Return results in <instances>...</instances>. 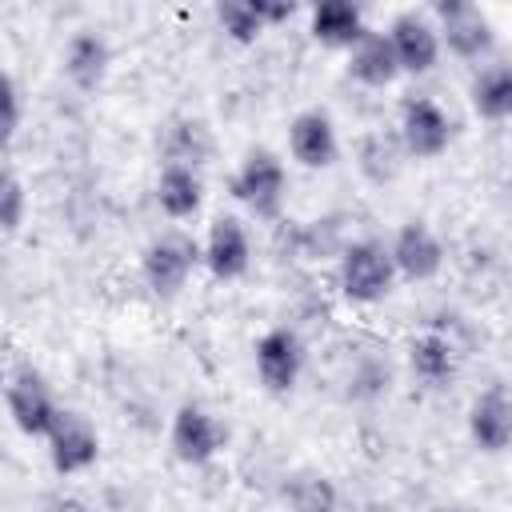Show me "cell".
Here are the masks:
<instances>
[{"label":"cell","mask_w":512,"mask_h":512,"mask_svg":"<svg viewBox=\"0 0 512 512\" xmlns=\"http://www.w3.org/2000/svg\"><path fill=\"white\" fill-rule=\"evenodd\" d=\"M396 268L388 260V248L376 240H356L340 256V292L352 304H376L392 292Z\"/></svg>","instance_id":"6da1fadb"},{"label":"cell","mask_w":512,"mask_h":512,"mask_svg":"<svg viewBox=\"0 0 512 512\" xmlns=\"http://www.w3.org/2000/svg\"><path fill=\"white\" fill-rule=\"evenodd\" d=\"M432 16L440 20L436 24L440 44H448V52H456L460 60H480V56H488L496 48V28L476 4H468V0H436Z\"/></svg>","instance_id":"7a4b0ae2"},{"label":"cell","mask_w":512,"mask_h":512,"mask_svg":"<svg viewBox=\"0 0 512 512\" xmlns=\"http://www.w3.org/2000/svg\"><path fill=\"white\" fill-rule=\"evenodd\" d=\"M232 196L240 204H248L256 216L272 220L280 212V204H284V164L268 148L248 152L244 164L232 176Z\"/></svg>","instance_id":"3957f363"},{"label":"cell","mask_w":512,"mask_h":512,"mask_svg":"<svg viewBox=\"0 0 512 512\" xmlns=\"http://www.w3.org/2000/svg\"><path fill=\"white\" fill-rule=\"evenodd\" d=\"M388 44H392V56H396V68L408 72V76H424L436 68L440 60V36H436V24L424 16V12H400L392 16L388 24Z\"/></svg>","instance_id":"277c9868"},{"label":"cell","mask_w":512,"mask_h":512,"mask_svg":"<svg viewBox=\"0 0 512 512\" xmlns=\"http://www.w3.org/2000/svg\"><path fill=\"white\" fill-rule=\"evenodd\" d=\"M400 140L416 160H436L452 140V120L428 96H408L400 104Z\"/></svg>","instance_id":"5b68a950"},{"label":"cell","mask_w":512,"mask_h":512,"mask_svg":"<svg viewBox=\"0 0 512 512\" xmlns=\"http://www.w3.org/2000/svg\"><path fill=\"white\" fill-rule=\"evenodd\" d=\"M196 260H200L196 240L172 232V236H160V240H152V244L144 248V264H140V268H144V280H148L152 292L176 296V292L184 288V280L192 276Z\"/></svg>","instance_id":"8992f818"},{"label":"cell","mask_w":512,"mask_h":512,"mask_svg":"<svg viewBox=\"0 0 512 512\" xmlns=\"http://www.w3.org/2000/svg\"><path fill=\"white\" fill-rule=\"evenodd\" d=\"M300 368H304V344L292 328H268L256 340V376L268 392L276 396L292 392L300 380Z\"/></svg>","instance_id":"52a82bcc"},{"label":"cell","mask_w":512,"mask_h":512,"mask_svg":"<svg viewBox=\"0 0 512 512\" xmlns=\"http://www.w3.org/2000/svg\"><path fill=\"white\" fill-rule=\"evenodd\" d=\"M388 260H392L396 276H404L412 284H424L444 268V248H440V240L428 224L408 220V224H400V232L388 248Z\"/></svg>","instance_id":"ba28073f"},{"label":"cell","mask_w":512,"mask_h":512,"mask_svg":"<svg viewBox=\"0 0 512 512\" xmlns=\"http://www.w3.org/2000/svg\"><path fill=\"white\" fill-rule=\"evenodd\" d=\"M4 404H8L12 424H16L24 436H48V432L56 428V420H60V408H56L52 392H48L44 380L32 376V372H20L16 380H8Z\"/></svg>","instance_id":"9c48e42d"},{"label":"cell","mask_w":512,"mask_h":512,"mask_svg":"<svg viewBox=\"0 0 512 512\" xmlns=\"http://www.w3.org/2000/svg\"><path fill=\"white\" fill-rule=\"evenodd\" d=\"M288 152L304 168H332L340 156V140L332 128V116L320 108H304L288 124Z\"/></svg>","instance_id":"30bf717a"},{"label":"cell","mask_w":512,"mask_h":512,"mask_svg":"<svg viewBox=\"0 0 512 512\" xmlns=\"http://www.w3.org/2000/svg\"><path fill=\"white\" fill-rule=\"evenodd\" d=\"M100 456V436L88 420L72 416V412H60L56 428L48 432V460L60 476H72V472H84L92 468Z\"/></svg>","instance_id":"8fae6325"},{"label":"cell","mask_w":512,"mask_h":512,"mask_svg":"<svg viewBox=\"0 0 512 512\" xmlns=\"http://www.w3.org/2000/svg\"><path fill=\"white\" fill-rule=\"evenodd\" d=\"M468 436L480 452H504L512 444V400L504 384L484 388L468 408Z\"/></svg>","instance_id":"7c38bea8"},{"label":"cell","mask_w":512,"mask_h":512,"mask_svg":"<svg viewBox=\"0 0 512 512\" xmlns=\"http://www.w3.org/2000/svg\"><path fill=\"white\" fill-rule=\"evenodd\" d=\"M172 452L184 464H208L220 452V424L212 420V412H204L200 404H180L172 416Z\"/></svg>","instance_id":"4fadbf2b"},{"label":"cell","mask_w":512,"mask_h":512,"mask_svg":"<svg viewBox=\"0 0 512 512\" xmlns=\"http://www.w3.org/2000/svg\"><path fill=\"white\" fill-rule=\"evenodd\" d=\"M248 260H252V244H248L244 224L236 216H216L208 228V240H204V264L212 268V276L236 280L248 272Z\"/></svg>","instance_id":"5bb4252c"},{"label":"cell","mask_w":512,"mask_h":512,"mask_svg":"<svg viewBox=\"0 0 512 512\" xmlns=\"http://www.w3.org/2000/svg\"><path fill=\"white\" fill-rule=\"evenodd\" d=\"M108 64H112V48L100 32H76L64 48V72L80 92H96L108 76Z\"/></svg>","instance_id":"9a60e30c"},{"label":"cell","mask_w":512,"mask_h":512,"mask_svg":"<svg viewBox=\"0 0 512 512\" xmlns=\"http://www.w3.org/2000/svg\"><path fill=\"white\" fill-rule=\"evenodd\" d=\"M348 72H352V80H360L364 88H388V84L400 76L388 36L376 32V28H368V32L348 48Z\"/></svg>","instance_id":"2e32d148"},{"label":"cell","mask_w":512,"mask_h":512,"mask_svg":"<svg viewBox=\"0 0 512 512\" xmlns=\"http://www.w3.org/2000/svg\"><path fill=\"white\" fill-rule=\"evenodd\" d=\"M368 32L364 12L348 0H324L312 8V36L328 48H352Z\"/></svg>","instance_id":"e0dca14e"},{"label":"cell","mask_w":512,"mask_h":512,"mask_svg":"<svg viewBox=\"0 0 512 512\" xmlns=\"http://www.w3.org/2000/svg\"><path fill=\"white\" fill-rule=\"evenodd\" d=\"M200 200H204V184L196 176V168H184V164H168L156 180V204L164 208V216L172 220H188L200 212Z\"/></svg>","instance_id":"ac0fdd59"},{"label":"cell","mask_w":512,"mask_h":512,"mask_svg":"<svg viewBox=\"0 0 512 512\" xmlns=\"http://www.w3.org/2000/svg\"><path fill=\"white\" fill-rule=\"evenodd\" d=\"M408 364H412L416 380L440 388V384H448V380L456 376V348H452L448 336H440V332H424V336L412 344Z\"/></svg>","instance_id":"d6986e66"},{"label":"cell","mask_w":512,"mask_h":512,"mask_svg":"<svg viewBox=\"0 0 512 512\" xmlns=\"http://www.w3.org/2000/svg\"><path fill=\"white\" fill-rule=\"evenodd\" d=\"M472 108L480 120H508L512 116V68L508 64H492L472 80Z\"/></svg>","instance_id":"ffe728a7"},{"label":"cell","mask_w":512,"mask_h":512,"mask_svg":"<svg viewBox=\"0 0 512 512\" xmlns=\"http://www.w3.org/2000/svg\"><path fill=\"white\" fill-rule=\"evenodd\" d=\"M284 500H288L292 512H336L340 508L336 484L328 476H320V472H296V476H288Z\"/></svg>","instance_id":"44dd1931"},{"label":"cell","mask_w":512,"mask_h":512,"mask_svg":"<svg viewBox=\"0 0 512 512\" xmlns=\"http://www.w3.org/2000/svg\"><path fill=\"white\" fill-rule=\"evenodd\" d=\"M216 20L228 32V40H236V44H256L268 32V24L260 20L256 0H228V4L216 8Z\"/></svg>","instance_id":"7402d4cb"},{"label":"cell","mask_w":512,"mask_h":512,"mask_svg":"<svg viewBox=\"0 0 512 512\" xmlns=\"http://www.w3.org/2000/svg\"><path fill=\"white\" fill-rule=\"evenodd\" d=\"M28 212V192L24 180L12 168H0V232H16Z\"/></svg>","instance_id":"603a6c76"},{"label":"cell","mask_w":512,"mask_h":512,"mask_svg":"<svg viewBox=\"0 0 512 512\" xmlns=\"http://www.w3.org/2000/svg\"><path fill=\"white\" fill-rule=\"evenodd\" d=\"M16 128H20V92H16V80L0 68V148L12 144Z\"/></svg>","instance_id":"cb8c5ba5"},{"label":"cell","mask_w":512,"mask_h":512,"mask_svg":"<svg viewBox=\"0 0 512 512\" xmlns=\"http://www.w3.org/2000/svg\"><path fill=\"white\" fill-rule=\"evenodd\" d=\"M256 8H260V20L272 28V24H284L292 12H296V4H268V0H256Z\"/></svg>","instance_id":"d4e9b609"},{"label":"cell","mask_w":512,"mask_h":512,"mask_svg":"<svg viewBox=\"0 0 512 512\" xmlns=\"http://www.w3.org/2000/svg\"><path fill=\"white\" fill-rule=\"evenodd\" d=\"M4 388H8V376H4V364H0V396H4Z\"/></svg>","instance_id":"484cf974"},{"label":"cell","mask_w":512,"mask_h":512,"mask_svg":"<svg viewBox=\"0 0 512 512\" xmlns=\"http://www.w3.org/2000/svg\"><path fill=\"white\" fill-rule=\"evenodd\" d=\"M440 512H472V508H440Z\"/></svg>","instance_id":"4316f807"}]
</instances>
